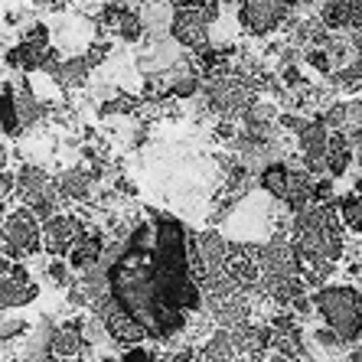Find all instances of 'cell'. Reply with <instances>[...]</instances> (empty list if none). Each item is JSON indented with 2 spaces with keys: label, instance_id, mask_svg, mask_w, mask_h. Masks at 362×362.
<instances>
[{
  "label": "cell",
  "instance_id": "obj_18",
  "mask_svg": "<svg viewBox=\"0 0 362 362\" xmlns=\"http://www.w3.org/2000/svg\"><path fill=\"white\" fill-rule=\"evenodd\" d=\"M353 163V147H349V137L339 131V134H329V177H343Z\"/></svg>",
  "mask_w": 362,
  "mask_h": 362
},
{
  "label": "cell",
  "instance_id": "obj_8",
  "mask_svg": "<svg viewBox=\"0 0 362 362\" xmlns=\"http://www.w3.org/2000/svg\"><path fill=\"white\" fill-rule=\"evenodd\" d=\"M300 137V151H303V163L307 173H329V134L323 121H303V127L297 131Z\"/></svg>",
  "mask_w": 362,
  "mask_h": 362
},
{
  "label": "cell",
  "instance_id": "obj_2",
  "mask_svg": "<svg viewBox=\"0 0 362 362\" xmlns=\"http://www.w3.org/2000/svg\"><path fill=\"white\" fill-rule=\"evenodd\" d=\"M291 245H294L300 268H333L343 255V219L329 202H313L291 222Z\"/></svg>",
  "mask_w": 362,
  "mask_h": 362
},
{
  "label": "cell",
  "instance_id": "obj_3",
  "mask_svg": "<svg viewBox=\"0 0 362 362\" xmlns=\"http://www.w3.org/2000/svg\"><path fill=\"white\" fill-rule=\"evenodd\" d=\"M313 310L320 313L327 327L337 333L343 343L353 346L362 337V294L346 284H327L313 291Z\"/></svg>",
  "mask_w": 362,
  "mask_h": 362
},
{
  "label": "cell",
  "instance_id": "obj_11",
  "mask_svg": "<svg viewBox=\"0 0 362 362\" xmlns=\"http://www.w3.org/2000/svg\"><path fill=\"white\" fill-rule=\"evenodd\" d=\"M320 20L327 30H362V0H323Z\"/></svg>",
  "mask_w": 362,
  "mask_h": 362
},
{
  "label": "cell",
  "instance_id": "obj_24",
  "mask_svg": "<svg viewBox=\"0 0 362 362\" xmlns=\"http://www.w3.org/2000/svg\"><path fill=\"white\" fill-rule=\"evenodd\" d=\"M134 108H137V98H131V95H115L108 105H101V118H108L115 111H134Z\"/></svg>",
  "mask_w": 362,
  "mask_h": 362
},
{
  "label": "cell",
  "instance_id": "obj_28",
  "mask_svg": "<svg viewBox=\"0 0 362 362\" xmlns=\"http://www.w3.org/2000/svg\"><path fill=\"white\" fill-rule=\"evenodd\" d=\"M329 196H333V180H320L313 186V202H327Z\"/></svg>",
  "mask_w": 362,
  "mask_h": 362
},
{
  "label": "cell",
  "instance_id": "obj_19",
  "mask_svg": "<svg viewBox=\"0 0 362 362\" xmlns=\"http://www.w3.org/2000/svg\"><path fill=\"white\" fill-rule=\"evenodd\" d=\"M339 209V219H343V228L362 235V193H349L337 202Z\"/></svg>",
  "mask_w": 362,
  "mask_h": 362
},
{
  "label": "cell",
  "instance_id": "obj_10",
  "mask_svg": "<svg viewBox=\"0 0 362 362\" xmlns=\"http://www.w3.org/2000/svg\"><path fill=\"white\" fill-rule=\"evenodd\" d=\"M85 320H72L59 327L49 337V362H82L85 337H82Z\"/></svg>",
  "mask_w": 362,
  "mask_h": 362
},
{
  "label": "cell",
  "instance_id": "obj_12",
  "mask_svg": "<svg viewBox=\"0 0 362 362\" xmlns=\"http://www.w3.org/2000/svg\"><path fill=\"white\" fill-rule=\"evenodd\" d=\"M101 26H108L111 33L121 36L124 42H137L147 33L141 13H134V10H127V7H118V4H111V7L101 13Z\"/></svg>",
  "mask_w": 362,
  "mask_h": 362
},
{
  "label": "cell",
  "instance_id": "obj_5",
  "mask_svg": "<svg viewBox=\"0 0 362 362\" xmlns=\"http://www.w3.org/2000/svg\"><path fill=\"white\" fill-rule=\"evenodd\" d=\"M209 105L212 111H219L226 118L232 115H248L255 108V95L248 88V78L238 76V72H222V76L212 78L209 85Z\"/></svg>",
  "mask_w": 362,
  "mask_h": 362
},
{
  "label": "cell",
  "instance_id": "obj_23",
  "mask_svg": "<svg viewBox=\"0 0 362 362\" xmlns=\"http://www.w3.org/2000/svg\"><path fill=\"white\" fill-rule=\"evenodd\" d=\"M333 82H337L339 88H349V92H353V88H362V62L359 59L346 62V66L337 72V78H333Z\"/></svg>",
  "mask_w": 362,
  "mask_h": 362
},
{
  "label": "cell",
  "instance_id": "obj_29",
  "mask_svg": "<svg viewBox=\"0 0 362 362\" xmlns=\"http://www.w3.org/2000/svg\"><path fill=\"white\" fill-rule=\"evenodd\" d=\"M284 82H287V85H294V88H297V85L303 88V76H300V69H294V66L284 69Z\"/></svg>",
  "mask_w": 362,
  "mask_h": 362
},
{
  "label": "cell",
  "instance_id": "obj_9",
  "mask_svg": "<svg viewBox=\"0 0 362 362\" xmlns=\"http://www.w3.org/2000/svg\"><path fill=\"white\" fill-rule=\"evenodd\" d=\"M82 222L76 216H69V212H59V216H52L49 222H42V252L49 255H69L72 252V245L82 238Z\"/></svg>",
  "mask_w": 362,
  "mask_h": 362
},
{
  "label": "cell",
  "instance_id": "obj_25",
  "mask_svg": "<svg viewBox=\"0 0 362 362\" xmlns=\"http://www.w3.org/2000/svg\"><path fill=\"white\" fill-rule=\"evenodd\" d=\"M307 62H310L317 72H323V76H327L329 69H333V59H329L327 49H310V52H307Z\"/></svg>",
  "mask_w": 362,
  "mask_h": 362
},
{
  "label": "cell",
  "instance_id": "obj_21",
  "mask_svg": "<svg viewBox=\"0 0 362 362\" xmlns=\"http://www.w3.org/2000/svg\"><path fill=\"white\" fill-rule=\"evenodd\" d=\"M17 111H20V124H23V131L42 118V108H40V101L33 98V92H30V85H23V88L17 92Z\"/></svg>",
  "mask_w": 362,
  "mask_h": 362
},
{
  "label": "cell",
  "instance_id": "obj_7",
  "mask_svg": "<svg viewBox=\"0 0 362 362\" xmlns=\"http://www.w3.org/2000/svg\"><path fill=\"white\" fill-rule=\"evenodd\" d=\"M36 297H40V284L26 274L23 264L4 258V262H0V303H4V310L26 307V303H33Z\"/></svg>",
  "mask_w": 362,
  "mask_h": 362
},
{
  "label": "cell",
  "instance_id": "obj_22",
  "mask_svg": "<svg viewBox=\"0 0 362 362\" xmlns=\"http://www.w3.org/2000/svg\"><path fill=\"white\" fill-rule=\"evenodd\" d=\"M317 121H323V124L333 127V131L339 134V127H349V105H346V101H333Z\"/></svg>",
  "mask_w": 362,
  "mask_h": 362
},
{
  "label": "cell",
  "instance_id": "obj_17",
  "mask_svg": "<svg viewBox=\"0 0 362 362\" xmlns=\"http://www.w3.org/2000/svg\"><path fill=\"white\" fill-rule=\"evenodd\" d=\"M202 362H235L238 359V346H235V337L232 329H219L212 333L209 343L202 346Z\"/></svg>",
  "mask_w": 362,
  "mask_h": 362
},
{
  "label": "cell",
  "instance_id": "obj_14",
  "mask_svg": "<svg viewBox=\"0 0 362 362\" xmlns=\"http://www.w3.org/2000/svg\"><path fill=\"white\" fill-rule=\"evenodd\" d=\"M92 62H88V56H72V59H56L46 72H49L56 82L62 85V88H78V85L88 82V76H92Z\"/></svg>",
  "mask_w": 362,
  "mask_h": 362
},
{
  "label": "cell",
  "instance_id": "obj_27",
  "mask_svg": "<svg viewBox=\"0 0 362 362\" xmlns=\"http://www.w3.org/2000/svg\"><path fill=\"white\" fill-rule=\"evenodd\" d=\"M49 278L56 281V284H69V262L52 258V262H49Z\"/></svg>",
  "mask_w": 362,
  "mask_h": 362
},
{
  "label": "cell",
  "instance_id": "obj_1",
  "mask_svg": "<svg viewBox=\"0 0 362 362\" xmlns=\"http://www.w3.org/2000/svg\"><path fill=\"white\" fill-rule=\"evenodd\" d=\"M82 287L95 320L131 349L147 339H173L189 313L202 307L189 232L177 216L160 209H144L131 232L105 248V258L85 274Z\"/></svg>",
  "mask_w": 362,
  "mask_h": 362
},
{
  "label": "cell",
  "instance_id": "obj_15",
  "mask_svg": "<svg viewBox=\"0 0 362 362\" xmlns=\"http://www.w3.org/2000/svg\"><path fill=\"white\" fill-rule=\"evenodd\" d=\"M17 193L26 199V206H33L36 199L56 193V183H49V177L40 167H23L17 177Z\"/></svg>",
  "mask_w": 362,
  "mask_h": 362
},
{
  "label": "cell",
  "instance_id": "obj_20",
  "mask_svg": "<svg viewBox=\"0 0 362 362\" xmlns=\"http://www.w3.org/2000/svg\"><path fill=\"white\" fill-rule=\"evenodd\" d=\"M4 134L7 137H20L23 134V124H20V111H17V92H13V85L4 82Z\"/></svg>",
  "mask_w": 362,
  "mask_h": 362
},
{
  "label": "cell",
  "instance_id": "obj_30",
  "mask_svg": "<svg viewBox=\"0 0 362 362\" xmlns=\"http://www.w3.org/2000/svg\"><path fill=\"white\" fill-rule=\"evenodd\" d=\"M356 59H359V62H362V40H359V56H356Z\"/></svg>",
  "mask_w": 362,
  "mask_h": 362
},
{
  "label": "cell",
  "instance_id": "obj_13",
  "mask_svg": "<svg viewBox=\"0 0 362 362\" xmlns=\"http://www.w3.org/2000/svg\"><path fill=\"white\" fill-rule=\"evenodd\" d=\"M66 258H69V268L88 274V271L98 268V262L105 258V235H101V232H82V238L72 245V252H69Z\"/></svg>",
  "mask_w": 362,
  "mask_h": 362
},
{
  "label": "cell",
  "instance_id": "obj_16",
  "mask_svg": "<svg viewBox=\"0 0 362 362\" xmlns=\"http://www.w3.org/2000/svg\"><path fill=\"white\" fill-rule=\"evenodd\" d=\"M92 183H95V173L92 170H66L59 180H56V193L62 199H85L92 193Z\"/></svg>",
  "mask_w": 362,
  "mask_h": 362
},
{
  "label": "cell",
  "instance_id": "obj_6",
  "mask_svg": "<svg viewBox=\"0 0 362 362\" xmlns=\"http://www.w3.org/2000/svg\"><path fill=\"white\" fill-rule=\"evenodd\" d=\"M294 0H238V23L248 36H268L287 20Z\"/></svg>",
  "mask_w": 362,
  "mask_h": 362
},
{
  "label": "cell",
  "instance_id": "obj_4",
  "mask_svg": "<svg viewBox=\"0 0 362 362\" xmlns=\"http://www.w3.org/2000/svg\"><path fill=\"white\" fill-rule=\"evenodd\" d=\"M42 248V228L40 219L33 216L30 206L13 209L4 219V252L7 258H20V255H36Z\"/></svg>",
  "mask_w": 362,
  "mask_h": 362
},
{
  "label": "cell",
  "instance_id": "obj_26",
  "mask_svg": "<svg viewBox=\"0 0 362 362\" xmlns=\"http://www.w3.org/2000/svg\"><path fill=\"white\" fill-rule=\"evenodd\" d=\"M101 362H157V356L141 349V346H134V349H127V353L118 356V359H101Z\"/></svg>",
  "mask_w": 362,
  "mask_h": 362
}]
</instances>
